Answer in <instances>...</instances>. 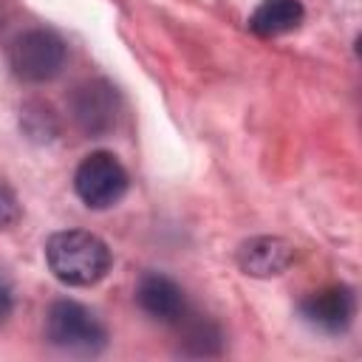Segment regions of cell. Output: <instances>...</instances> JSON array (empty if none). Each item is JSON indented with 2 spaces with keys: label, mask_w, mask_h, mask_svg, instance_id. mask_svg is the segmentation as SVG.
Here are the masks:
<instances>
[{
  "label": "cell",
  "mask_w": 362,
  "mask_h": 362,
  "mask_svg": "<svg viewBox=\"0 0 362 362\" xmlns=\"http://www.w3.org/2000/svg\"><path fill=\"white\" fill-rule=\"evenodd\" d=\"M110 249L107 243L85 229L54 232L45 243V263L51 274L74 288H85L99 283L110 272Z\"/></svg>",
  "instance_id": "cell-1"
},
{
  "label": "cell",
  "mask_w": 362,
  "mask_h": 362,
  "mask_svg": "<svg viewBox=\"0 0 362 362\" xmlns=\"http://www.w3.org/2000/svg\"><path fill=\"white\" fill-rule=\"evenodd\" d=\"M45 337L59 351L79 354V356H93L107 345L105 322L76 300H57L48 308Z\"/></svg>",
  "instance_id": "cell-2"
},
{
  "label": "cell",
  "mask_w": 362,
  "mask_h": 362,
  "mask_svg": "<svg viewBox=\"0 0 362 362\" xmlns=\"http://www.w3.org/2000/svg\"><path fill=\"white\" fill-rule=\"evenodd\" d=\"M65 40L51 28H28L8 45V68L23 82H48L65 65Z\"/></svg>",
  "instance_id": "cell-3"
},
{
  "label": "cell",
  "mask_w": 362,
  "mask_h": 362,
  "mask_svg": "<svg viewBox=\"0 0 362 362\" xmlns=\"http://www.w3.org/2000/svg\"><path fill=\"white\" fill-rule=\"evenodd\" d=\"M127 170L113 153L96 150L85 156L74 173V189L79 201L90 209H110L127 192Z\"/></svg>",
  "instance_id": "cell-4"
},
{
  "label": "cell",
  "mask_w": 362,
  "mask_h": 362,
  "mask_svg": "<svg viewBox=\"0 0 362 362\" xmlns=\"http://www.w3.org/2000/svg\"><path fill=\"white\" fill-rule=\"evenodd\" d=\"M71 113H74V122L88 136H102V133L113 130V124H116L119 93L107 79H90L74 90Z\"/></svg>",
  "instance_id": "cell-5"
},
{
  "label": "cell",
  "mask_w": 362,
  "mask_h": 362,
  "mask_svg": "<svg viewBox=\"0 0 362 362\" xmlns=\"http://www.w3.org/2000/svg\"><path fill=\"white\" fill-rule=\"evenodd\" d=\"M356 311V300L354 291L348 286H325L311 291L303 303H300V314L303 320L325 334H342Z\"/></svg>",
  "instance_id": "cell-6"
},
{
  "label": "cell",
  "mask_w": 362,
  "mask_h": 362,
  "mask_svg": "<svg viewBox=\"0 0 362 362\" xmlns=\"http://www.w3.org/2000/svg\"><path fill=\"white\" fill-rule=\"evenodd\" d=\"M294 263V246L277 235H257L240 243L238 266L249 277H277Z\"/></svg>",
  "instance_id": "cell-7"
},
{
  "label": "cell",
  "mask_w": 362,
  "mask_h": 362,
  "mask_svg": "<svg viewBox=\"0 0 362 362\" xmlns=\"http://www.w3.org/2000/svg\"><path fill=\"white\" fill-rule=\"evenodd\" d=\"M136 300L144 314H150L153 320H161V322H178L187 314L184 288L161 272L141 274V280L136 286Z\"/></svg>",
  "instance_id": "cell-8"
},
{
  "label": "cell",
  "mask_w": 362,
  "mask_h": 362,
  "mask_svg": "<svg viewBox=\"0 0 362 362\" xmlns=\"http://www.w3.org/2000/svg\"><path fill=\"white\" fill-rule=\"evenodd\" d=\"M303 17L305 8L300 0H263L249 17V31L257 37H280L294 31Z\"/></svg>",
  "instance_id": "cell-9"
},
{
  "label": "cell",
  "mask_w": 362,
  "mask_h": 362,
  "mask_svg": "<svg viewBox=\"0 0 362 362\" xmlns=\"http://www.w3.org/2000/svg\"><path fill=\"white\" fill-rule=\"evenodd\" d=\"M184 328V345H187V354H195V356H212L221 351V331L218 325H212L209 320H187V314L175 322Z\"/></svg>",
  "instance_id": "cell-10"
},
{
  "label": "cell",
  "mask_w": 362,
  "mask_h": 362,
  "mask_svg": "<svg viewBox=\"0 0 362 362\" xmlns=\"http://www.w3.org/2000/svg\"><path fill=\"white\" fill-rule=\"evenodd\" d=\"M20 127L28 133V139H37V141H51L57 136V130H59L51 107L40 105V102H31V105L23 107Z\"/></svg>",
  "instance_id": "cell-11"
},
{
  "label": "cell",
  "mask_w": 362,
  "mask_h": 362,
  "mask_svg": "<svg viewBox=\"0 0 362 362\" xmlns=\"http://www.w3.org/2000/svg\"><path fill=\"white\" fill-rule=\"evenodd\" d=\"M20 218H23L20 198H17V192L0 178V229H11Z\"/></svg>",
  "instance_id": "cell-12"
},
{
  "label": "cell",
  "mask_w": 362,
  "mask_h": 362,
  "mask_svg": "<svg viewBox=\"0 0 362 362\" xmlns=\"http://www.w3.org/2000/svg\"><path fill=\"white\" fill-rule=\"evenodd\" d=\"M11 311H14V288H11V283L0 274V322H6V320L11 317Z\"/></svg>",
  "instance_id": "cell-13"
},
{
  "label": "cell",
  "mask_w": 362,
  "mask_h": 362,
  "mask_svg": "<svg viewBox=\"0 0 362 362\" xmlns=\"http://www.w3.org/2000/svg\"><path fill=\"white\" fill-rule=\"evenodd\" d=\"M3 25H6V11H3V3H0V31H3Z\"/></svg>",
  "instance_id": "cell-14"
}]
</instances>
